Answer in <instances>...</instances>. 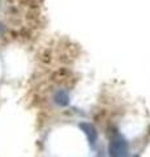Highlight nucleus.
I'll list each match as a JSON object with an SVG mask.
<instances>
[{
	"mask_svg": "<svg viewBox=\"0 0 150 157\" xmlns=\"http://www.w3.org/2000/svg\"><path fill=\"white\" fill-rule=\"evenodd\" d=\"M128 155V143L125 137L120 134H115L108 144V156L110 157H127Z\"/></svg>",
	"mask_w": 150,
	"mask_h": 157,
	"instance_id": "obj_1",
	"label": "nucleus"
},
{
	"mask_svg": "<svg viewBox=\"0 0 150 157\" xmlns=\"http://www.w3.org/2000/svg\"><path fill=\"white\" fill-rule=\"evenodd\" d=\"M79 128H81V131L85 134L86 139H88L90 145H95L97 140H98V132H97L95 127L91 123H86V122H81L79 124Z\"/></svg>",
	"mask_w": 150,
	"mask_h": 157,
	"instance_id": "obj_2",
	"label": "nucleus"
},
{
	"mask_svg": "<svg viewBox=\"0 0 150 157\" xmlns=\"http://www.w3.org/2000/svg\"><path fill=\"white\" fill-rule=\"evenodd\" d=\"M54 100L56 104L60 106H67L69 104V96L65 90H57L54 96Z\"/></svg>",
	"mask_w": 150,
	"mask_h": 157,
	"instance_id": "obj_3",
	"label": "nucleus"
},
{
	"mask_svg": "<svg viewBox=\"0 0 150 157\" xmlns=\"http://www.w3.org/2000/svg\"><path fill=\"white\" fill-rule=\"evenodd\" d=\"M133 157H138V155H136V156H133Z\"/></svg>",
	"mask_w": 150,
	"mask_h": 157,
	"instance_id": "obj_4",
	"label": "nucleus"
}]
</instances>
